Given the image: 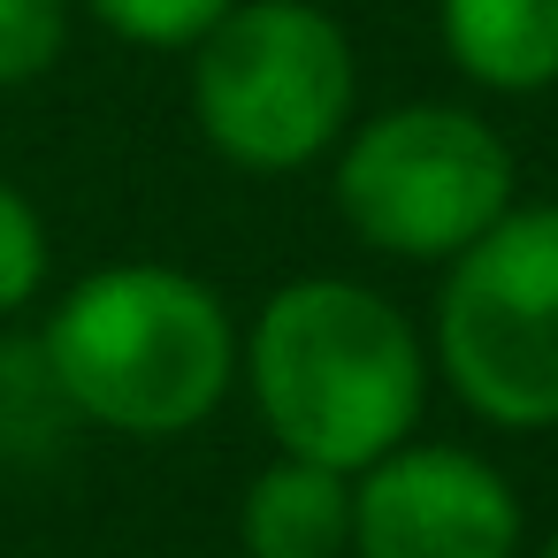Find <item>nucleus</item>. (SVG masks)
I'll return each instance as SVG.
<instances>
[{
  "instance_id": "obj_6",
  "label": "nucleus",
  "mask_w": 558,
  "mask_h": 558,
  "mask_svg": "<svg viewBox=\"0 0 558 558\" xmlns=\"http://www.w3.org/2000/svg\"><path fill=\"white\" fill-rule=\"evenodd\" d=\"M520 489L466 444H421L352 474V558H520Z\"/></svg>"
},
{
  "instance_id": "obj_8",
  "label": "nucleus",
  "mask_w": 558,
  "mask_h": 558,
  "mask_svg": "<svg viewBox=\"0 0 558 558\" xmlns=\"http://www.w3.org/2000/svg\"><path fill=\"white\" fill-rule=\"evenodd\" d=\"M245 558H352V474L314 459H268L238 497Z\"/></svg>"
},
{
  "instance_id": "obj_13",
  "label": "nucleus",
  "mask_w": 558,
  "mask_h": 558,
  "mask_svg": "<svg viewBox=\"0 0 558 558\" xmlns=\"http://www.w3.org/2000/svg\"><path fill=\"white\" fill-rule=\"evenodd\" d=\"M535 558H558V527H550V543H543V550H535Z\"/></svg>"
},
{
  "instance_id": "obj_11",
  "label": "nucleus",
  "mask_w": 558,
  "mask_h": 558,
  "mask_svg": "<svg viewBox=\"0 0 558 558\" xmlns=\"http://www.w3.org/2000/svg\"><path fill=\"white\" fill-rule=\"evenodd\" d=\"M77 32V0H0V93L54 77Z\"/></svg>"
},
{
  "instance_id": "obj_2",
  "label": "nucleus",
  "mask_w": 558,
  "mask_h": 558,
  "mask_svg": "<svg viewBox=\"0 0 558 558\" xmlns=\"http://www.w3.org/2000/svg\"><path fill=\"white\" fill-rule=\"evenodd\" d=\"M39 352L62 405L108 436H184L238 390V322L222 291L177 260H108L77 276Z\"/></svg>"
},
{
  "instance_id": "obj_4",
  "label": "nucleus",
  "mask_w": 558,
  "mask_h": 558,
  "mask_svg": "<svg viewBox=\"0 0 558 558\" xmlns=\"http://www.w3.org/2000/svg\"><path fill=\"white\" fill-rule=\"evenodd\" d=\"M428 367L505 436L558 428V207L512 199L466 253L444 260Z\"/></svg>"
},
{
  "instance_id": "obj_9",
  "label": "nucleus",
  "mask_w": 558,
  "mask_h": 558,
  "mask_svg": "<svg viewBox=\"0 0 558 558\" xmlns=\"http://www.w3.org/2000/svg\"><path fill=\"white\" fill-rule=\"evenodd\" d=\"M70 421L39 337H0V459H47Z\"/></svg>"
},
{
  "instance_id": "obj_1",
  "label": "nucleus",
  "mask_w": 558,
  "mask_h": 558,
  "mask_svg": "<svg viewBox=\"0 0 558 558\" xmlns=\"http://www.w3.org/2000/svg\"><path fill=\"white\" fill-rule=\"evenodd\" d=\"M238 383L283 459L360 474L421 428L428 344L375 283L291 276L238 329Z\"/></svg>"
},
{
  "instance_id": "obj_5",
  "label": "nucleus",
  "mask_w": 558,
  "mask_h": 558,
  "mask_svg": "<svg viewBox=\"0 0 558 558\" xmlns=\"http://www.w3.org/2000/svg\"><path fill=\"white\" fill-rule=\"evenodd\" d=\"M329 192L344 230L383 260H428L444 268L466 253L520 192H512V146L489 116L459 100H398L367 123H352L329 154Z\"/></svg>"
},
{
  "instance_id": "obj_3",
  "label": "nucleus",
  "mask_w": 558,
  "mask_h": 558,
  "mask_svg": "<svg viewBox=\"0 0 558 558\" xmlns=\"http://www.w3.org/2000/svg\"><path fill=\"white\" fill-rule=\"evenodd\" d=\"M352 108L360 54L322 0H238L192 47V123L245 177H299L329 161Z\"/></svg>"
},
{
  "instance_id": "obj_7",
  "label": "nucleus",
  "mask_w": 558,
  "mask_h": 558,
  "mask_svg": "<svg viewBox=\"0 0 558 558\" xmlns=\"http://www.w3.org/2000/svg\"><path fill=\"white\" fill-rule=\"evenodd\" d=\"M436 39L474 93L527 100L558 85V0H436Z\"/></svg>"
},
{
  "instance_id": "obj_10",
  "label": "nucleus",
  "mask_w": 558,
  "mask_h": 558,
  "mask_svg": "<svg viewBox=\"0 0 558 558\" xmlns=\"http://www.w3.org/2000/svg\"><path fill=\"white\" fill-rule=\"evenodd\" d=\"M77 9L123 39V47H146V54H192L238 0H77Z\"/></svg>"
},
{
  "instance_id": "obj_12",
  "label": "nucleus",
  "mask_w": 558,
  "mask_h": 558,
  "mask_svg": "<svg viewBox=\"0 0 558 558\" xmlns=\"http://www.w3.org/2000/svg\"><path fill=\"white\" fill-rule=\"evenodd\" d=\"M47 268H54V245H47L39 207L0 177V322H16L47 291Z\"/></svg>"
}]
</instances>
